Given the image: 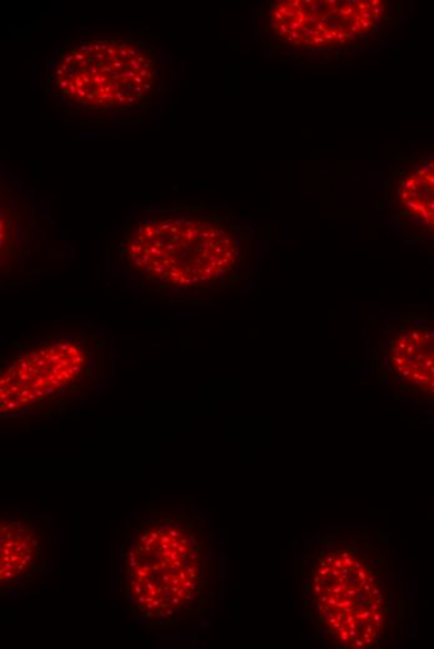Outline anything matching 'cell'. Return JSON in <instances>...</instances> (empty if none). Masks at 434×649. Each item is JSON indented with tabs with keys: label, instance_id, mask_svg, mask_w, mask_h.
<instances>
[{
	"label": "cell",
	"instance_id": "6da1fadb",
	"mask_svg": "<svg viewBox=\"0 0 434 649\" xmlns=\"http://www.w3.org/2000/svg\"><path fill=\"white\" fill-rule=\"evenodd\" d=\"M216 578L211 526L191 505L149 507L120 534L118 598L141 626H199L210 614Z\"/></svg>",
	"mask_w": 434,
	"mask_h": 649
},
{
	"label": "cell",
	"instance_id": "7a4b0ae2",
	"mask_svg": "<svg viewBox=\"0 0 434 649\" xmlns=\"http://www.w3.org/2000/svg\"><path fill=\"white\" fill-rule=\"evenodd\" d=\"M175 83L173 56L147 35L85 33L64 41L54 53L44 91L63 115L110 126L155 116Z\"/></svg>",
	"mask_w": 434,
	"mask_h": 649
},
{
	"label": "cell",
	"instance_id": "3957f363",
	"mask_svg": "<svg viewBox=\"0 0 434 649\" xmlns=\"http://www.w3.org/2000/svg\"><path fill=\"white\" fill-rule=\"evenodd\" d=\"M377 554L367 538L335 536L308 552L302 564V604L313 624L339 648H376L389 632L391 582Z\"/></svg>",
	"mask_w": 434,
	"mask_h": 649
},
{
	"label": "cell",
	"instance_id": "277c9868",
	"mask_svg": "<svg viewBox=\"0 0 434 649\" xmlns=\"http://www.w3.org/2000/svg\"><path fill=\"white\" fill-rule=\"evenodd\" d=\"M118 267L144 284L191 290L234 274L243 259L242 240L232 225L185 208L135 215L122 230Z\"/></svg>",
	"mask_w": 434,
	"mask_h": 649
},
{
	"label": "cell",
	"instance_id": "5b68a950",
	"mask_svg": "<svg viewBox=\"0 0 434 649\" xmlns=\"http://www.w3.org/2000/svg\"><path fill=\"white\" fill-rule=\"evenodd\" d=\"M98 376L93 355L78 342L34 347L2 370V418L52 415L96 388Z\"/></svg>",
	"mask_w": 434,
	"mask_h": 649
},
{
	"label": "cell",
	"instance_id": "8992f818",
	"mask_svg": "<svg viewBox=\"0 0 434 649\" xmlns=\"http://www.w3.org/2000/svg\"><path fill=\"white\" fill-rule=\"evenodd\" d=\"M381 0H282L263 9V31L284 48L326 52L375 33L386 14Z\"/></svg>",
	"mask_w": 434,
	"mask_h": 649
},
{
	"label": "cell",
	"instance_id": "52a82bcc",
	"mask_svg": "<svg viewBox=\"0 0 434 649\" xmlns=\"http://www.w3.org/2000/svg\"><path fill=\"white\" fill-rule=\"evenodd\" d=\"M54 526L42 515L3 516L0 521V594L30 595L53 566Z\"/></svg>",
	"mask_w": 434,
	"mask_h": 649
},
{
	"label": "cell",
	"instance_id": "ba28073f",
	"mask_svg": "<svg viewBox=\"0 0 434 649\" xmlns=\"http://www.w3.org/2000/svg\"><path fill=\"white\" fill-rule=\"evenodd\" d=\"M389 360L404 383L434 397V328L412 327L395 336Z\"/></svg>",
	"mask_w": 434,
	"mask_h": 649
},
{
	"label": "cell",
	"instance_id": "9c48e42d",
	"mask_svg": "<svg viewBox=\"0 0 434 649\" xmlns=\"http://www.w3.org/2000/svg\"><path fill=\"white\" fill-rule=\"evenodd\" d=\"M399 201L405 213L434 235V160L414 167L403 177Z\"/></svg>",
	"mask_w": 434,
	"mask_h": 649
}]
</instances>
